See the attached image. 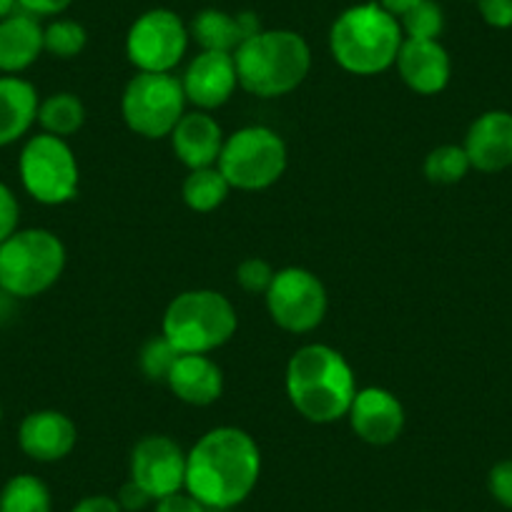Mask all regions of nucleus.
<instances>
[{"label":"nucleus","mask_w":512,"mask_h":512,"mask_svg":"<svg viewBox=\"0 0 512 512\" xmlns=\"http://www.w3.org/2000/svg\"><path fill=\"white\" fill-rule=\"evenodd\" d=\"M405 43L400 21L379 3L352 6L332 23L329 51L337 66L352 76H377L397 63Z\"/></svg>","instance_id":"obj_3"},{"label":"nucleus","mask_w":512,"mask_h":512,"mask_svg":"<svg viewBox=\"0 0 512 512\" xmlns=\"http://www.w3.org/2000/svg\"><path fill=\"white\" fill-rule=\"evenodd\" d=\"M16 11V0H0V21Z\"/></svg>","instance_id":"obj_39"},{"label":"nucleus","mask_w":512,"mask_h":512,"mask_svg":"<svg viewBox=\"0 0 512 512\" xmlns=\"http://www.w3.org/2000/svg\"><path fill=\"white\" fill-rule=\"evenodd\" d=\"M184 113V86L174 73H136L123 88L121 116L141 139H169Z\"/></svg>","instance_id":"obj_9"},{"label":"nucleus","mask_w":512,"mask_h":512,"mask_svg":"<svg viewBox=\"0 0 512 512\" xmlns=\"http://www.w3.org/2000/svg\"><path fill=\"white\" fill-rule=\"evenodd\" d=\"M18 221H21V204H18L11 186L0 181V244L16 234Z\"/></svg>","instance_id":"obj_32"},{"label":"nucleus","mask_w":512,"mask_h":512,"mask_svg":"<svg viewBox=\"0 0 512 512\" xmlns=\"http://www.w3.org/2000/svg\"><path fill=\"white\" fill-rule=\"evenodd\" d=\"M128 480L144 487L154 502L174 495L186 485V452L169 435L141 437L131 450Z\"/></svg>","instance_id":"obj_12"},{"label":"nucleus","mask_w":512,"mask_h":512,"mask_svg":"<svg viewBox=\"0 0 512 512\" xmlns=\"http://www.w3.org/2000/svg\"><path fill=\"white\" fill-rule=\"evenodd\" d=\"M171 149L189 171L219 164L224 131L209 111H186L171 131Z\"/></svg>","instance_id":"obj_18"},{"label":"nucleus","mask_w":512,"mask_h":512,"mask_svg":"<svg viewBox=\"0 0 512 512\" xmlns=\"http://www.w3.org/2000/svg\"><path fill=\"white\" fill-rule=\"evenodd\" d=\"M397 71L405 86L420 96H437L452 76L450 53L440 41H412L405 38L397 56Z\"/></svg>","instance_id":"obj_17"},{"label":"nucleus","mask_w":512,"mask_h":512,"mask_svg":"<svg viewBox=\"0 0 512 512\" xmlns=\"http://www.w3.org/2000/svg\"><path fill=\"white\" fill-rule=\"evenodd\" d=\"M66 269V246L48 229H18L0 244V292L13 299L46 294Z\"/></svg>","instance_id":"obj_6"},{"label":"nucleus","mask_w":512,"mask_h":512,"mask_svg":"<svg viewBox=\"0 0 512 512\" xmlns=\"http://www.w3.org/2000/svg\"><path fill=\"white\" fill-rule=\"evenodd\" d=\"M347 420L359 440L374 447H387L400 440L407 417L405 405L395 392L384 387H362L354 395Z\"/></svg>","instance_id":"obj_13"},{"label":"nucleus","mask_w":512,"mask_h":512,"mask_svg":"<svg viewBox=\"0 0 512 512\" xmlns=\"http://www.w3.org/2000/svg\"><path fill=\"white\" fill-rule=\"evenodd\" d=\"M470 159H467L465 149L457 144H442L432 149L425 159V176L430 184L452 186L460 184L470 171Z\"/></svg>","instance_id":"obj_26"},{"label":"nucleus","mask_w":512,"mask_h":512,"mask_svg":"<svg viewBox=\"0 0 512 512\" xmlns=\"http://www.w3.org/2000/svg\"><path fill=\"white\" fill-rule=\"evenodd\" d=\"M262 475V450L241 427H214L186 452V485L209 510H231L254 492Z\"/></svg>","instance_id":"obj_1"},{"label":"nucleus","mask_w":512,"mask_h":512,"mask_svg":"<svg viewBox=\"0 0 512 512\" xmlns=\"http://www.w3.org/2000/svg\"><path fill=\"white\" fill-rule=\"evenodd\" d=\"M166 387L191 407H209L224 392V372L209 354H181L171 369Z\"/></svg>","instance_id":"obj_19"},{"label":"nucleus","mask_w":512,"mask_h":512,"mask_svg":"<svg viewBox=\"0 0 512 512\" xmlns=\"http://www.w3.org/2000/svg\"><path fill=\"white\" fill-rule=\"evenodd\" d=\"M71 512H123L116 497L108 495H88L81 502H76Z\"/></svg>","instance_id":"obj_37"},{"label":"nucleus","mask_w":512,"mask_h":512,"mask_svg":"<svg viewBox=\"0 0 512 512\" xmlns=\"http://www.w3.org/2000/svg\"><path fill=\"white\" fill-rule=\"evenodd\" d=\"M181 86H184L186 103H191L196 111L211 113L214 108H221L224 103H229V98L239 88L234 56L231 53L201 51L186 66Z\"/></svg>","instance_id":"obj_14"},{"label":"nucleus","mask_w":512,"mask_h":512,"mask_svg":"<svg viewBox=\"0 0 512 512\" xmlns=\"http://www.w3.org/2000/svg\"><path fill=\"white\" fill-rule=\"evenodd\" d=\"M487 490L502 507L512 510V460H500L487 475Z\"/></svg>","instance_id":"obj_31"},{"label":"nucleus","mask_w":512,"mask_h":512,"mask_svg":"<svg viewBox=\"0 0 512 512\" xmlns=\"http://www.w3.org/2000/svg\"><path fill=\"white\" fill-rule=\"evenodd\" d=\"M289 405L312 425H332L347 417L357 395L352 364L329 344H304L289 357L284 374Z\"/></svg>","instance_id":"obj_2"},{"label":"nucleus","mask_w":512,"mask_h":512,"mask_svg":"<svg viewBox=\"0 0 512 512\" xmlns=\"http://www.w3.org/2000/svg\"><path fill=\"white\" fill-rule=\"evenodd\" d=\"M467 159L482 174H500L512 166V113L485 111L470 123L465 136Z\"/></svg>","instance_id":"obj_15"},{"label":"nucleus","mask_w":512,"mask_h":512,"mask_svg":"<svg viewBox=\"0 0 512 512\" xmlns=\"http://www.w3.org/2000/svg\"><path fill=\"white\" fill-rule=\"evenodd\" d=\"M36 86L21 76H0V149L21 141L38 121Z\"/></svg>","instance_id":"obj_22"},{"label":"nucleus","mask_w":512,"mask_h":512,"mask_svg":"<svg viewBox=\"0 0 512 512\" xmlns=\"http://www.w3.org/2000/svg\"><path fill=\"white\" fill-rule=\"evenodd\" d=\"M0 512H53L51 490L28 472L11 477L0 490Z\"/></svg>","instance_id":"obj_25"},{"label":"nucleus","mask_w":512,"mask_h":512,"mask_svg":"<svg viewBox=\"0 0 512 512\" xmlns=\"http://www.w3.org/2000/svg\"><path fill=\"white\" fill-rule=\"evenodd\" d=\"M274 267L267 259H259V256H251L236 267V282L244 292L249 294H267L269 284L274 279Z\"/></svg>","instance_id":"obj_30"},{"label":"nucleus","mask_w":512,"mask_h":512,"mask_svg":"<svg viewBox=\"0 0 512 512\" xmlns=\"http://www.w3.org/2000/svg\"><path fill=\"white\" fill-rule=\"evenodd\" d=\"M477 11L490 28H512V0H477Z\"/></svg>","instance_id":"obj_33"},{"label":"nucleus","mask_w":512,"mask_h":512,"mask_svg":"<svg viewBox=\"0 0 512 512\" xmlns=\"http://www.w3.org/2000/svg\"><path fill=\"white\" fill-rule=\"evenodd\" d=\"M38 123H41L43 134L68 139V136H76L86 123V106L76 93H51L38 106Z\"/></svg>","instance_id":"obj_23"},{"label":"nucleus","mask_w":512,"mask_h":512,"mask_svg":"<svg viewBox=\"0 0 512 512\" xmlns=\"http://www.w3.org/2000/svg\"><path fill=\"white\" fill-rule=\"evenodd\" d=\"M86 43L88 33L78 21L61 18V21H53L43 28V51L51 53L53 58H61V61L81 56Z\"/></svg>","instance_id":"obj_27"},{"label":"nucleus","mask_w":512,"mask_h":512,"mask_svg":"<svg viewBox=\"0 0 512 512\" xmlns=\"http://www.w3.org/2000/svg\"><path fill=\"white\" fill-rule=\"evenodd\" d=\"M116 500H118V505H121L123 512H141V510H146L151 502H154V497H151L144 487L136 485L134 480H128L126 485L118 490Z\"/></svg>","instance_id":"obj_35"},{"label":"nucleus","mask_w":512,"mask_h":512,"mask_svg":"<svg viewBox=\"0 0 512 512\" xmlns=\"http://www.w3.org/2000/svg\"><path fill=\"white\" fill-rule=\"evenodd\" d=\"M475 3H477V0H475Z\"/></svg>","instance_id":"obj_41"},{"label":"nucleus","mask_w":512,"mask_h":512,"mask_svg":"<svg viewBox=\"0 0 512 512\" xmlns=\"http://www.w3.org/2000/svg\"><path fill=\"white\" fill-rule=\"evenodd\" d=\"M259 31H264V28L254 13L244 11L229 16V13L214 11V8L201 11L189 26V36L199 43L201 51L231 53V56H234L241 43L249 41Z\"/></svg>","instance_id":"obj_20"},{"label":"nucleus","mask_w":512,"mask_h":512,"mask_svg":"<svg viewBox=\"0 0 512 512\" xmlns=\"http://www.w3.org/2000/svg\"><path fill=\"white\" fill-rule=\"evenodd\" d=\"M78 430L68 415L58 410H38L23 417L18 427V447L36 462H58L73 452Z\"/></svg>","instance_id":"obj_16"},{"label":"nucleus","mask_w":512,"mask_h":512,"mask_svg":"<svg viewBox=\"0 0 512 512\" xmlns=\"http://www.w3.org/2000/svg\"><path fill=\"white\" fill-rule=\"evenodd\" d=\"M229 194L231 186L219 171V166H206V169L189 171V176L184 179V186H181L184 204L191 211H199V214L216 211L229 199Z\"/></svg>","instance_id":"obj_24"},{"label":"nucleus","mask_w":512,"mask_h":512,"mask_svg":"<svg viewBox=\"0 0 512 512\" xmlns=\"http://www.w3.org/2000/svg\"><path fill=\"white\" fill-rule=\"evenodd\" d=\"M156 512H209V507L201 505L194 495H189L186 490L174 492V495H166L161 500H156Z\"/></svg>","instance_id":"obj_36"},{"label":"nucleus","mask_w":512,"mask_h":512,"mask_svg":"<svg viewBox=\"0 0 512 512\" xmlns=\"http://www.w3.org/2000/svg\"><path fill=\"white\" fill-rule=\"evenodd\" d=\"M189 28L166 8L146 11L128 28L126 56L139 73H171L186 56Z\"/></svg>","instance_id":"obj_11"},{"label":"nucleus","mask_w":512,"mask_h":512,"mask_svg":"<svg viewBox=\"0 0 512 512\" xmlns=\"http://www.w3.org/2000/svg\"><path fill=\"white\" fill-rule=\"evenodd\" d=\"M289 164L282 136L269 126H244L224 139L219 171L236 191H264L277 184Z\"/></svg>","instance_id":"obj_7"},{"label":"nucleus","mask_w":512,"mask_h":512,"mask_svg":"<svg viewBox=\"0 0 512 512\" xmlns=\"http://www.w3.org/2000/svg\"><path fill=\"white\" fill-rule=\"evenodd\" d=\"M239 88L256 98L297 91L312 71V51L294 31H259L234 53Z\"/></svg>","instance_id":"obj_4"},{"label":"nucleus","mask_w":512,"mask_h":512,"mask_svg":"<svg viewBox=\"0 0 512 512\" xmlns=\"http://www.w3.org/2000/svg\"><path fill=\"white\" fill-rule=\"evenodd\" d=\"M18 176L26 194L43 206L68 204L76 199L81 184L76 154L66 139L51 134H36L23 144Z\"/></svg>","instance_id":"obj_8"},{"label":"nucleus","mask_w":512,"mask_h":512,"mask_svg":"<svg viewBox=\"0 0 512 512\" xmlns=\"http://www.w3.org/2000/svg\"><path fill=\"white\" fill-rule=\"evenodd\" d=\"M239 327L234 304L214 289H189L169 302L161 334L181 354H211L231 342Z\"/></svg>","instance_id":"obj_5"},{"label":"nucleus","mask_w":512,"mask_h":512,"mask_svg":"<svg viewBox=\"0 0 512 512\" xmlns=\"http://www.w3.org/2000/svg\"><path fill=\"white\" fill-rule=\"evenodd\" d=\"M417 3H422V0H379V6L387 13H392L395 18L405 16V13L410 11V8H415Z\"/></svg>","instance_id":"obj_38"},{"label":"nucleus","mask_w":512,"mask_h":512,"mask_svg":"<svg viewBox=\"0 0 512 512\" xmlns=\"http://www.w3.org/2000/svg\"><path fill=\"white\" fill-rule=\"evenodd\" d=\"M43 53V26L38 18L13 11L0 21V73L18 76Z\"/></svg>","instance_id":"obj_21"},{"label":"nucleus","mask_w":512,"mask_h":512,"mask_svg":"<svg viewBox=\"0 0 512 512\" xmlns=\"http://www.w3.org/2000/svg\"><path fill=\"white\" fill-rule=\"evenodd\" d=\"M73 0H16V11L28 13L33 18H51L61 16L63 11H68Z\"/></svg>","instance_id":"obj_34"},{"label":"nucleus","mask_w":512,"mask_h":512,"mask_svg":"<svg viewBox=\"0 0 512 512\" xmlns=\"http://www.w3.org/2000/svg\"><path fill=\"white\" fill-rule=\"evenodd\" d=\"M397 21H400L405 38H412V41H440L442 31H445V13L435 0H422Z\"/></svg>","instance_id":"obj_28"},{"label":"nucleus","mask_w":512,"mask_h":512,"mask_svg":"<svg viewBox=\"0 0 512 512\" xmlns=\"http://www.w3.org/2000/svg\"><path fill=\"white\" fill-rule=\"evenodd\" d=\"M264 299L272 322L289 334L314 332L329 309L327 287L317 274L304 267L279 269Z\"/></svg>","instance_id":"obj_10"},{"label":"nucleus","mask_w":512,"mask_h":512,"mask_svg":"<svg viewBox=\"0 0 512 512\" xmlns=\"http://www.w3.org/2000/svg\"><path fill=\"white\" fill-rule=\"evenodd\" d=\"M0 420H3V407H0Z\"/></svg>","instance_id":"obj_40"},{"label":"nucleus","mask_w":512,"mask_h":512,"mask_svg":"<svg viewBox=\"0 0 512 512\" xmlns=\"http://www.w3.org/2000/svg\"><path fill=\"white\" fill-rule=\"evenodd\" d=\"M179 357H181L179 349H176L174 344L164 337V334H159V337H151L149 342L141 347L139 369H141V374L149 379V382H164L166 384V379H169L171 369H174L176 359Z\"/></svg>","instance_id":"obj_29"}]
</instances>
